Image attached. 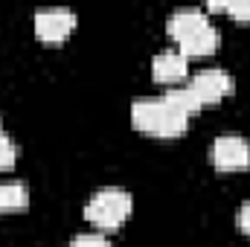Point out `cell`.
Instances as JSON below:
<instances>
[{
  "instance_id": "obj_6",
  "label": "cell",
  "mask_w": 250,
  "mask_h": 247,
  "mask_svg": "<svg viewBox=\"0 0 250 247\" xmlns=\"http://www.w3.org/2000/svg\"><path fill=\"white\" fill-rule=\"evenodd\" d=\"M207 23H209V21H207L204 9H178V12L169 18V32H172V38L184 41L187 35L198 32V29L207 26Z\"/></svg>"
},
{
  "instance_id": "obj_12",
  "label": "cell",
  "mask_w": 250,
  "mask_h": 247,
  "mask_svg": "<svg viewBox=\"0 0 250 247\" xmlns=\"http://www.w3.org/2000/svg\"><path fill=\"white\" fill-rule=\"evenodd\" d=\"M15 154H18V145H15L6 134H0V169L12 166V163H15Z\"/></svg>"
},
{
  "instance_id": "obj_7",
  "label": "cell",
  "mask_w": 250,
  "mask_h": 247,
  "mask_svg": "<svg viewBox=\"0 0 250 247\" xmlns=\"http://www.w3.org/2000/svg\"><path fill=\"white\" fill-rule=\"evenodd\" d=\"M178 44H181V53L184 56H204V53H212V47L218 44V32H215L212 23H207L198 32L187 35L184 41H178Z\"/></svg>"
},
{
  "instance_id": "obj_8",
  "label": "cell",
  "mask_w": 250,
  "mask_h": 247,
  "mask_svg": "<svg viewBox=\"0 0 250 247\" xmlns=\"http://www.w3.org/2000/svg\"><path fill=\"white\" fill-rule=\"evenodd\" d=\"M184 128H187V114L178 111L172 102L163 99V105H160V117H157V125H154L151 134H157V137H175V134H181Z\"/></svg>"
},
{
  "instance_id": "obj_10",
  "label": "cell",
  "mask_w": 250,
  "mask_h": 247,
  "mask_svg": "<svg viewBox=\"0 0 250 247\" xmlns=\"http://www.w3.org/2000/svg\"><path fill=\"white\" fill-rule=\"evenodd\" d=\"M26 201H29V195L21 181H0V209H18Z\"/></svg>"
},
{
  "instance_id": "obj_2",
  "label": "cell",
  "mask_w": 250,
  "mask_h": 247,
  "mask_svg": "<svg viewBox=\"0 0 250 247\" xmlns=\"http://www.w3.org/2000/svg\"><path fill=\"white\" fill-rule=\"evenodd\" d=\"M212 163L218 169H245L250 163V143L236 134L218 137L212 143Z\"/></svg>"
},
{
  "instance_id": "obj_4",
  "label": "cell",
  "mask_w": 250,
  "mask_h": 247,
  "mask_svg": "<svg viewBox=\"0 0 250 247\" xmlns=\"http://www.w3.org/2000/svg\"><path fill=\"white\" fill-rule=\"evenodd\" d=\"M189 87H192V90L198 93V99L207 105V102H218L221 96H227L230 87H233V79H230V73L221 70V67H207V70L195 73V79L189 82Z\"/></svg>"
},
{
  "instance_id": "obj_9",
  "label": "cell",
  "mask_w": 250,
  "mask_h": 247,
  "mask_svg": "<svg viewBox=\"0 0 250 247\" xmlns=\"http://www.w3.org/2000/svg\"><path fill=\"white\" fill-rule=\"evenodd\" d=\"M160 105H163V99H137L131 105V123L140 131L151 134L154 125H157V117H160Z\"/></svg>"
},
{
  "instance_id": "obj_1",
  "label": "cell",
  "mask_w": 250,
  "mask_h": 247,
  "mask_svg": "<svg viewBox=\"0 0 250 247\" xmlns=\"http://www.w3.org/2000/svg\"><path fill=\"white\" fill-rule=\"evenodd\" d=\"M131 212V195L123 189H105V192H96L87 206H84V215L87 221L99 224V227H117L123 224Z\"/></svg>"
},
{
  "instance_id": "obj_11",
  "label": "cell",
  "mask_w": 250,
  "mask_h": 247,
  "mask_svg": "<svg viewBox=\"0 0 250 247\" xmlns=\"http://www.w3.org/2000/svg\"><path fill=\"white\" fill-rule=\"evenodd\" d=\"M163 99H166V102H172V105H175L178 111H184L187 117L192 114V111H198V108L204 105V102L198 99V93H195L189 84H184V87H172V90H169Z\"/></svg>"
},
{
  "instance_id": "obj_15",
  "label": "cell",
  "mask_w": 250,
  "mask_h": 247,
  "mask_svg": "<svg viewBox=\"0 0 250 247\" xmlns=\"http://www.w3.org/2000/svg\"><path fill=\"white\" fill-rule=\"evenodd\" d=\"M236 221H239V227H242L245 233H250V201L239 206V215H236Z\"/></svg>"
},
{
  "instance_id": "obj_16",
  "label": "cell",
  "mask_w": 250,
  "mask_h": 247,
  "mask_svg": "<svg viewBox=\"0 0 250 247\" xmlns=\"http://www.w3.org/2000/svg\"><path fill=\"white\" fill-rule=\"evenodd\" d=\"M0 134H3V128H0Z\"/></svg>"
},
{
  "instance_id": "obj_3",
  "label": "cell",
  "mask_w": 250,
  "mask_h": 247,
  "mask_svg": "<svg viewBox=\"0 0 250 247\" xmlns=\"http://www.w3.org/2000/svg\"><path fill=\"white\" fill-rule=\"evenodd\" d=\"M73 23H76V18L64 6H47V9L35 12V32L44 41H62L64 35L73 29Z\"/></svg>"
},
{
  "instance_id": "obj_5",
  "label": "cell",
  "mask_w": 250,
  "mask_h": 247,
  "mask_svg": "<svg viewBox=\"0 0 250 247\" xmlns=\"http://www.w3.org/2000/svg\"><path fill=\"white\" fill-rule=\"evenodd\" d=\"M151 70H154V79H157V82L184 79V76H187V56H184L181 50H163V53L154 56Z\"/></svg>"
},
{
  "instance_id": "obj_14",
  "label": "cell",
  "mask_w": 250,
  "mask_h": 247,
  "mask_svg": "<svg viewBox=\"0 0 250 247\" xmlns=\"http://www.w3.org/2000/svg\"><path fill=\"white\" fill-rule=\"evenodd\" d=\"M227 12L239 21H250V0H242V3H227Z\"/></svg>"
},
{
  "instance_id": "obj_13",
  "label": "cell",
  "mask_w": 250,
  "mask_h": 247,
  "mask_svg": "<svg viewBox=\"0 0 250 247\" xmlns=\"http://www.w3.org/2000/svg\"><path fill=\"white\" fill-rule=\"evenodd\" d=\"M70 247H111V242H108L105 236H99V233H87V236L73 239Z\"/></svg>"
}]
</instances>
